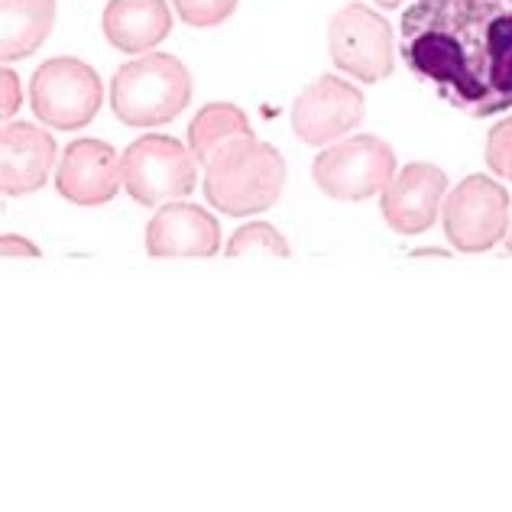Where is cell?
Masks as SVG:
<instances>
[{"label": "cell", "instance_id": "ba28073f", "mask_svg": "<svg viewBox=\"0 0 512 512\" xmlns=\"http://www.w3.org/2000/svg\"><path fill=\"white\" fill-rule=\"evenodd\" d=\"M328 52L341 72L357 82H386L396 69L393 26L367 4H347L328 23Z\"/></svg>", "mask_w": 512, "mask_h": 512}, {"label": "cell", "instance_id": "7402d4cb", "mask_svg": "<svg viewBox=\"0 0 512 512\" xmlns=\"http://www.w3.org/2000/svg\"><path fill=\"white\" fill-rule=\"evenodd\" d=\"M373 4H380L383 10H393V7H399L402 0H373Z\"/></svg>", "mask_w": 512, "mask_h": 512}, {"label": "cell", "instance_id": "30bf717a", "mask_svg": "<svg viewBox=\"0 0 512 512\" xmlns=\"http://www.w3.org/2000/svg\"><path fill=\"white\" fill-rule=\"evenodd\" d=\"M448 198V175L431 163H409L380 195L383 221L402 237H419L431 231Z\"/></svg>", "mask_w": 512, "mask_h": 512}, {"label": "cell", "instance_id": "cb8c5ba5", "mask_svg": "<svg viewBox=\"0 0 512 512\" xmlns=\"http://www.w3.org/2000/svg\"><path fill=\"white\" fill-rule=\"evenodd\" d=\"M506 179H509V182H512V163H509V175H506Z\"/></svg>", "mask_w": 512, "mask_h": 512}, {"label": "cell", "instance_id": "ffe728a7", "mask_svg": "<svg viewBox=\"0 0 512 512\" xmlns=\"http://www.w3.org/2000/svg\"><path fill=\"white\" fill-rule=\"evenodd\" d=\"M0 114H4V120H10L13 114L20 111V101H23V91H20V78L13 69H4L0 72Z\"/></svg>", "mask_w": 512, "mask_h": 512}, {"label": "cell", "instance_id": "2e32d148", "mask_svg": "<svg viewBox=\"0 0 512 512\" xmlns=\"http://www.w3.org/2000/svg\"><path fill=\"white\" fill-rule=\"evenodd\" d=\"M253 137V127L247 114L237 104L227 101H211L192 117L188 124V150L198 159L201 166H208L224 146H231L234 140Z\"/></svg>", "mask_w": 512, "mask_h": 512}, {"label": "cell", "instance_id": "5b68a950", "mask_svg": "<svg viewBox=\"0 0 512 512\" xmlns=\"http://www.w3.org/2000/svg\"><path fill=\"white\" fill-rule=\"evenodd\" d=\"M312 179L328 198L338 201L383 195L386 185L396 179V153L393 146L380 137H370V133L344 137L338 143H328L315 156Z\"/></svg>", "mask_w": 512, "mask_h": 512}, {"label": "cell", "instance_id": "6da1fadb", "mask_svg": "<svg viewBox=\"0 0 512 512\" xmlns=\"http://www.w3.org/2000/svg\"><path fill=\"white\" fill-rule=\"evenodd\" d=\"M399 52L454 111L493 117L512 107V0H415Z\"/></svg>", "mask_w": 512, "mask_h": 512}, {"label": "cell", "instance_id": "44dd1931", "mask_svg": "<svg viewBox=\"0 0 512 512\" xmlns=\"http://www.w3.org/2000/svg\"><path fill=\"white\" fill-rule=\"evenodd\" d=\"M0 253L7 256V260H39L43 256V250H39L33 240H26V237H20V234H4L0 237Z\"/></svg>", "mask_w": 512, "mask_h": 512}, {"label": "cell", "instance_id": "ac0fdd59", "mask_svg": "<svg viewBox=\"0 0 512 512\" xmlns=\"http://www.w3.org/2000/svg\"><path fill=\"white\" fill-rule=\"evenodd\" d=\"M179 20L195 26V30H211L221 26L237 10V0H172Z\"/></svg>", "mask_w": 512, "mask_h": 512}, {"label": "cell", "instance_id": "7a4b0ae2", "mask_svg": "<svg viewBox=\"0 0 512 512\" xmlns=\"http://www.w3.org/2000/svg\"><path fill=\"white\" fill-rule=\"evenodd\" d=\"M286 185V159L273 143L234 140L205 166V198L231 218L269 211Z\"/></svg>", "mask_w": 512, "mask_h": 512}, {"label": "cell", "instance_id": "e0dca14e", "mask_svg": "<svg viewBox=\"0 0 512 512\" xmlns=\"http://www.w3.org/2000/svg\"><path fill=\"white\" fill-rule=\"evenodd\" d=\"M289 253H292L289 240L269 221H250L244 227H237L231 240H227V256L231 260H240V256H279V260H286Z\"/></svg>", "mask_w": 512, "mask_h": 512}, {"label": "cell", "instance_id": "603a6c76", "mask_svg": "<svg viewBox=\"0 0 512 512\" xmlns=\"http://www.w3.org/2000/svg\"><path fill=\"white\" fill-rule=\"evenodd\" d=\"M506 250L512 253V227H509V234H506Z\"/></svg>", "mask_w": 512, "mask_h": 512}, {"label": "cell", "instance_id": "277c9868", "mask_svg": "<svg viewBox=\"0 0 512 512\" xmlns=\"http://www.w3.org/2000/svg\"><path fill=\"white\" fill-rule=\"evenodd\" d=\"M120 175H124V188L133 201L159 208L195 192L198 159L175 137L146 133L120 156Z\"/></svg>", "mask_w": 512, "mask_h": 512}, {"label": "cell", "instance_id": "5bb4252c", "mask_svg": "<svg viewBox=\"0 0 512 512\" xmlns=\"http://www.w3.org/2000/svg\"><path fill=\"white\" fill-rule=\"evenodd\" d=\"M101 30L114 49L140 56L172 33V10L166 0H111L104 7Z\"/></svg>", "mask_w": 512, "mask_h": 512}, {"label": "cell", "instance_id": "9c48e42d", "mask_svg": "<svg viewBox=\"0 0 512 512\" xmlns=\"http://www.w3.org/2000/svg\"><path fill=\"white\" fill-rule=\"evenodd\" d=\"M367 114V98L338 75H321L292 104V130L308 146L344 140Z\"/></svg>", "mask_w": 512, "mask_h": 512}, {"label": "cell", "instance_id": "3957f363", "mask_svg": "<svg viewBox=\"0 0 512 512\" xmlns=\"http://www.w3.org/2000/svg\"><path fill=\"white\" fill-rule=\"evenodd\" d=\"M192 101V75L172 52H153L120 65L111 78L114 117L127 127H163Z\"/></svg>", "mask_w": 512, "mask_h": 512}, {"label": "cell", "instance_id": "8fae6325", "mask_svg": "<svg viewBox=\"0 0 512 512\" xmlns=\"http://www.w3.org/2000/svg\"><path fill=\"white\" fill-rule=\"evenodd\" d=\"M124 185L120 156L104 140H72L56 166V192L78 208L107 205Z\"/></svg>", "mask_w": 512, "mask_h": 512}, {"label": "cell", "instance_id": "9a60e30c", "mask_svg": "<svg viewBox=\"0 0 512 512\" xmlns=\"http://www.w3.org/2000/svg\"><path fill=\"white\" fill-rule=\"evenodd\" d=\"M56 0H0V59L20 62L49 39Z\"/></svg>", "mask_w": 512, "mask_h": 512}, {"label": "cell", "instance_id": "d6986e66", "mask_svg": "<svg viewBox=\"0 0 512 512\" xmlns=\"http://www.w3.org/2000/svg\"><path fill=\"white\" fill-rule=\"evenodd\" d=\"M509 163H512V114L503 117L487 137V166H490V172L500 175V179H506Z\"/></svg>", "mask_w": 512, "mask_h": 512}, {"label": "cell", "instance_id": "4fadbf2b", "mask_svg": "<svg viewBox=\"0 0 512 512\" xmlns=\"http://www.w3.org/2000/svg\"><path fill=\"white\" fill-rule=\"evenodd\" d=\"M56 166V140L26 120H7L0 127V188L10 198L33 195L49 182Z\"/></svg>", "mask_w": 512, "mask_h": 512}, {"label": "cell", "instance_id": "52a82bcc", "mask_svg": "<svg viewBox=\"0 0 512 512\" xmlns=\"http://www.w3.org/2000/svg\"><path fill=\"white\" fill-rule=\"evenodd\" d=\"M104 88L88 62L59 56L43 62L30 82L33 114L52 130H82L101 111Z\"/></svg>", "mask_w": 512, "mask_h": 512}, {"label": "cell", "instance_id": "8992f818", "mask_svg": "<svg viewBox=\"0 0 512 512\" xmlns=\"http://www.w3.org/2000/svg\"><path fill=\"white\" fill-rule=\"evenodd\" d=\"M509 192L490 175H467L444 198L441 221L448 244L461 253H487L509 234Z\"/></svg>", "mask_w": 512, "mask_h": 512}, {"label": "cell", "instance_id": "7c38bea8", "mask_svg": "<svg viewBox=\"0 0 512 512\" xmlns=\"http://www.w3.org/2000/svg\"><path fill=\"white\" fill-rule=\"evenodd\" d=\"M146 253L156 260H188V256H214L221 250V224L211 211L185 201L159 205L146 224Z\"/></svg>", "mask_w": 512, "mask_h": 512}]
</instances>
